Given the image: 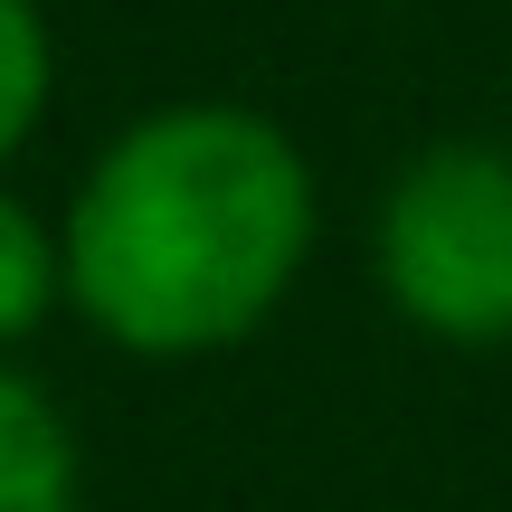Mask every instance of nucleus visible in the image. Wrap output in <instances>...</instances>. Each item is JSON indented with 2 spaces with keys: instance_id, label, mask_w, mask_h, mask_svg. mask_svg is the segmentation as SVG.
Segmentation results:
<instances>
[{
  "instance_id": "obj_3",
  "label": "nucleus",
  "mask_w": 512,
  "mask_h": 512,
  "mask_svg": "<svg viewBox=\"0 0 512 512\" xmlns=\"http://www.w3.org/2000/svg\"><path fill=\"white\" fill-rule=\"evenodd\" d=\"M0 512H76V427L10 361H0Z\"/></svg>"
},
{
  "instance_id": "obj_1",
  "label": "nucleus",
  "mask_w": 512,
  "mask_h": 512,
  "mask_svg": "<svg viewBox=\"0 0 512 512\" xmlns=\"http://www.w3.org/2000/svg\"><path fill=\"white\" fill-rule=\"evenodd\" d=\"M67 304L133 361L238 351L313 256V162L256 105H162L86 162Z\"/></svg>"
},
{
  "instance_id": "obj_4",
  "label": "nucleus",
  "mask_w": 512,
  "mask_h": 512,
  "mask_svg": "<svg viewBox=\"0 0 512 512\" xmlns=\"http://www.w3.org/2000/svg\"><path fill=\"white\" fill-rule=\"evenodd\" d=\"M67 294V256H57V228L38 219L19 190H0V351L29 342L48 323V304Z\"/></svg>"
},
{
  "instance_id": "obj_5",
  "label": "nucleus",
  "mask_w": 512,
  "mask_h": 512,
  "mask_svg": "<svg viewBox=\"0 0 512 512\" xmlns=\"http://www.w3.org/2000/svg\"><path fill=\"white\" fill-rule=\"evenodd\" d=\"M48 86H57V57H48V19H38V0H0V162L38 133Z\"/></svg>"
},
{
  "instance_id": "obj_2",
  "label": "nucleus",
  "mask_w": 512,
  "mask_h": 512,
  "mask_svg": "<svg viewBox=\"0 0 512 512\" xmlns=\"http://www.w3.org/2000/svg\"><path fill=\"white\" fill-rule=\"evenodd\" d=\"M370 266H380V294L408 332L446 351H503L512 342V152L427 143L380 200Z\"/></svg>"
}]
</instances>
